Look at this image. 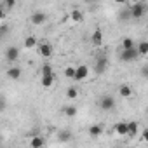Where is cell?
<instances>
[{
    "label": "cell",
    "mask_w": 148,
    "mask_h": 148,
    "mask_svg": "<svg viewBox=\"0 0 148 148\" xmlns=\"http://www.w3.org/2000/svg\"><path fill=\"white\" fill-rule=\"evenodd\" d=\"M129 14H131L132 19H139V18H143V16L146 14V4H143V2H136V4H132L131 9H129Z\"/></svg>",
    "instance_id": "1"
},
{
    "label": "cell",
    "mask_w": 148,
    "mask_h": 148,
    "mask_svg": "<svg viewBox=\"0 0 148 148\" xmlns=\"http://www.w3.org/2000/svg\"><path fill=\"white\" fill-rule=\"evenodd\" d=\"M99 106H101V110H105V112H112V110L115 108V98L110 96V94L101 96V99H99Z\"/></svg>",
    "instance_id": "2"
},
{
    "label": "cell",
    "mask_w": 148,
    "mask_h": 148,
    "mask_svg": "<svg viewBox=\"0 0 148 148\" xmlns=\"http://www.w3.org/2000/svg\"><path fill=\"white\" fill-rule=\"evenodd\" d=\"M136 58H139L136 47H132V49H122V51H120V59H122L124 63H131V61H134Z\"/></svg>",
    "instance_id": "3"
},
{
    "label": "cell",
    "mask_w": 148,
    "mask_h": 148,
    "mask_svg": "<svg viewBox=\"0 0 148 148\" xmlns=\"http://www.w3.org/2000/svg\"><path fill=\"white\" fill-rule=\"evenodd\" d=\"M108 68V58L106 56H99L96 59V64H94V71L98 73V75H101V73H105Z\"/></svg>",
    "instance_id": "4"
},
{
    "label": "cell",
    "mask_w": 148,
    "mask_h": 148,
    "mask_svg": "<svg viewBox=\"0 0 148 148\" xmlns=\"http://www.w3.org/2000/svg\"><path fill=\"white\" fill-rule=\"evenodd\" d=\"M87 75H89V66L80 64L79 68H75V75H73V80H77V82L86 80V79H87Z\"/></svg>",
    "instance_id": "5"
},
{
    "label": "cell",
    "mask_w": 148,
    "mask_h": 148,
    "mask_svg": "<svg viewBox=\"0 0 148 148\" xmlns=\"http://www.w3.org/2000/svg\"><path fill=\"white\" fill-rule=\"evenodd\" d=\"M91 42H92V45H96V47H99V45L103 44V32H101L99 28H96V30L92 32V37H91Z\"/></svg>",
    "instance_id": "6"
},
{
    "label": "cell",
    "mask_w": 148,
    "mask_h": 148,
    "mask_svg": "<svg viewBox=\"0 0 148 148\" xmlns=\"http://www.w3.org/2000/svg\"><path fill=\"white\" fill-rule=\"evenodd\" d=\"M5 58H7V61H16L18 58H19V47H9L7 51H5Z\"/></svg>",
    "instance_id": "7"
},
{
    "label": "cell",
    "mask_w": 148,
    "mask_h": 148,
    "mask_svg": "<svg viewBox=\"0 0 148 148\" xmlns=\"http://www.w3.org/2000/svg\"><path fill=\"white\" fill-rule=\"evenodd\" d=\"M40 56L42 58H51L52 56V45L51 44H47V42H44V44H40Z\"/></svg>",
    "instance_id": "8"
},
{
    "label": "cell",
    "mask_w": 148,
    "mask_h": 148,
    "mask_svg": "<svg viewBox=\"0 0 148 148\" xmlns=\"http://www.w3.org/2000/svg\"><path fill=\"white\" fill-rule=\"evenodd\" d=\"M45 19H47V18H45L44 12H33V14H32V23H33V25H44Z\"/></svg>",
    "instance_id": "9"
},
{
    "label": "cell",
    "mask_w": 148,
    "mask_h": 148,
    "mask_svg": "<svg viewBox=\"0 0 148 148\" xmlns=\"http://www.w3.org/2000/svg\"><path fill=\"white\" fill-rule=\"evenodd\" d=\"M7 77L12 79V80H18V79L21 77V68H18V66L9 68V70H7Z\"/></svg>",
    "instance_id": "10"
},
{
    "label": "cell",
    "mask_w": 148,
    "mask_h": 148,
    "mask_svg": "<svg viewBox=\"0 0 148 148\" xmlns=\"http://www.w3.org/2000/svg\"><path fill=\"white\" fill-rule=\"evenodd\" d=\"M119 94H120V98H131V96H132V89H131L127 84H122V86L119 87Z\"/></svg>",
    "instance_id": "11"
},
{
    "label": "cell",
    "mask_w": 148,
    "mask_h": 148,
    "mask_svg": "<svg viewBox=\"0 0 148 148\" xmlns=\"http://www.w3.org/2000/svg\"><path fill=\"white\" fill-rule=\"evenodd\" d=\"M115 132L120 136H127V122H117L115 124Z\"/></svg>",
    "instance_id": "12"
},
{
    "label": "cell",
    "mask_w": 148,
    "mask_h": 148,
    "mask_svg": "<svg viewBox=\"0 0 148 148\" xmlns=\"http://www.w3.org/2000/svg\"><path fill=\"white\" fill-rule=\"evenodd\" d=\"M138 122H127V136H131V138H134L136 136V132H138Z\"/></svg>",
    "instance_id": "13"
},
{
    "label": "cell",
    "mask_w": 148,
    "mask_h": 148,
    "mask_svg": "<svg viewBox=\"0 0 148 148\" xmlns=\"http://www.w3.org/2000/svg\"><path fill=\"white\" fill-rule=\"evenodd\" d=\"M136 51H138V56H146L148 54V42H139V45L136 47Z\"/></svg>",
    "instance_id": "14"
},
{
    "label": "cell",
    "mask_w": 148,
    "mask_h": 148,
    "mask_svg": "<svg viewBox=\"0 0 148 148\" xmlns=\"http://www.w3.org/2000/svg\"><path fill=\"white\" fill-rule=\"evenodd\" d=\"M101 132H103V127H101L99 124H96V125H91V129H89V134H91L92 138H98Z\"/></svg>",
    "instance_id": "15"
},
{
    "label": "cell",
    "mask_w": 148,
    "mask_h": 148,
    "mask_svg": "<svg viewBox=\"0 0 148 148\" xmlns=\"http://www.w3.org/2000/svg\"><path fill=\"white\" fill-rule=\"evenodd\" d=\"M58 139L59 141H70L71 139V132L70 131H59L58 132Z\"/></svg>",
    "instance_id": "16"
},
{
    "label": "cell",
    "mask_w": 148,
    "mask_h": 148,
    "mask_svg": "<svg viewBox=\"0 0 148 148\" xmlns=\"http://www.w3.org/2000/svg\"><path fill=\"white\" fill-rule=\"evenodd\" d=\"M32 148H42L44 146V138H40V136H35L33 139H32Z\"/></svg>",
    "instance_id": "17"
},
{
    "label": "cell",
    "mask_w": 148,
    "mask_h": 148,
    "mask_svg": "<svg viewBox=\"0 0 148 148\" xmlns=\"http://www.w3.org/2000/svg\"><path fill=\"white\" fill-rule=\"evenodd\" d=\"M63 112H64V115H66V117H75L79 110H77L75 106H64V110H63Z\"/></svg>",
    "instance_id": "18"
},
{
    "label": "cell",
    "mask_w": 148,
    "mask_h": 148,
    "mask_svg": "<svg viewBox=\"0 0 148 148\" xmlns=\"http://www.w3.org/2000/svg\"><path fill=\"white\" fill-rule=\"evenodd\" d=\"M37 45V38L35 37H26L25 38V47L26 49H32V47H35Z\"/></svg>",
    "instance_id": "19"
},
{
    "label": "cell",
    "mask_w": 148,
    "mask_h": 148,
    "mask_svg": "<svg viewBox=\"0 0 148 148\" xmlns=\"http://www.w3.org/2000/svg\"><path fill=\"white\" fill-rule=\"evenodd\" d=\"M132 47H136L132 38H129V37H127V38H124V40H122V49H132Z\"/></svg>",
    "instance_id": "20"
},
{
    "label": "cell",
    "mask_w": 148,
    "mask_h": 148,
    "mask_svg": "<svg viewBox=\"0 0 148 148\" xmlns=\"http://www.w3.org/2000/svg\"><path fill=\"white\" fill-rule=\"evenodd\" d=\"M71 19H73V21H77V23H80V21L84 19V16H82V12H80V11H77V9H75V11H71Z\"/></svg>",
    "instance_id": "21"
},
{
    "label": "cell",
    "mask_w": 148,
    "mask_h": 148,
    "mask_svg": "<svg viewBox=\"0 0 148 148\" xmlns=\"http://www.w3.org/2000/svg\"><path fill=\"white\" fill-rule=\"evenodd\" d=\"M54 84V75H51V77H42V86L44 87H51Z\"/></svg>",
    "instance_id": "22"
},
{
    "label": "cell",
    "mask_w": 148,
    "mask_h": 148,
    "mask_svg": "<svg viewBox=\"0 0 148 148\" xmlns=\"http://www.w3.org/2000/svg\"><path fill=\"white\" fill-rule=\"evenodd\" d=\"M51 75H52L51 64H44V66H42V77H51Z\"/></svg>",
    "instance_id": "23"
},
{
    "label": "cell",
    "mask_w": 148,
    "mask_h": 148,
    "mask_svg": "<svg viewBox=\"0 0 148 148\" xmlns=\"http://www.w3.org/2000/svg\"><path fill=\"white\" fill-rule=\"evenodd\" d=\"M66 98H70V99H73V98H79V91H77L75 87H70V89L66 91Z\"/></svg>",
    "instance_id": "24"
},
{
    "label": "cell",
    "mask_w": 148,
    "mask_h": 148,
    "mask_svg": "<svg viewBox=\"0 0 148 148\" xmlns=\"http://www.w3.org/2000/svg\"><path fill=\"white\" fill-rule=\"evenodd\" d=\"M64 75L68 79H73V75H75V68H73V66H66L64 68Z\"/></svg>",
    "instance_id": "25"
},
{
    "label": "cell",
    "mask_w": 148,
    "mask_h": 148,
    "mask_svg": "<svg viewBox=\"0 0 148 148\" xmlns=\"http://www.w3.org/2000/svg\"><path fill=\"white\" fill-rule=\"evenodd\" d=\"M9 32H11L9 25H2V26H0V37H4V35H7Z\"/></svg>",
    "instance_id": "26"
},
{
    "label": "cell",
    "mask_w": 148,
    "mask_h": 148,
    "mask_svg": "<svg viewBox=\"0 0 148 148\" xmlns=\"http://www.w3.org/2000/svg\"><path fill=\"white\" fill-rule=\"evenodd\" d=\"M14 5H16L14 0H5V2H4V7H5V9H12Z\"/></svg>",
    "instance_id": "27"
},
{
    "label": "cell",
    "mask_w": 148,
    "mask_h": 148,
    "mask_svg": "<svg viewBox=\"0 0 148 148\" xmlns=\"http://www.w3.org/2000/svg\"><path fill=\"white\" fill-rule=\"evenodd\" d=\"M5 105H7V103H5V98H4V96H0V112H4V110H5Z\"/></svg>",
    "instance_id": "28"
},
{
    "label": "cell",
    "mask_w": 148,
    "mask_h": 148,
    "mask_svg": "<svg viewBox=\"0 0 148 148\" xmlns=\"http://www.w3.org/2000/svg\"><path fill=\"white\" fill-rule=\"evenodd\" d=\"M120 19H131L129 11H122V12H120Z\"/></svg>",
    "instance_id": "29"
},
{
    "label": "cell",
    "mask_w": 148,
    "mask_h": 148,
    "mask_svg": "<svg viewBox=\"0 0 148 148\" xmlns=\"http://www.w3.org/2000/svg\"><path fill=\"white\" fill-rule=\"evenodd\" d=\"M4 18H5V11L0 7V19H4Z\"/></svg>",
    "instance_id": "30"
},
{
    "label": "cell",
    "mask_w": 148,
    "mask_h": 148,
    "mask_svg": "<svg viewBox=\"0 0 148 148\" xmlns=\"http://www.w3.org/2000/svg\"><path fill=\"white\" fill-rule=\"evenodd\" d=\"M0 38H2V37H0Z\"/></svg>",
    "instance_id": "31"
}]
</instances>
